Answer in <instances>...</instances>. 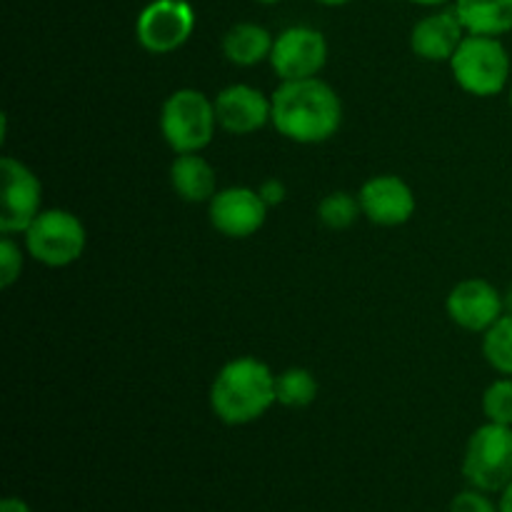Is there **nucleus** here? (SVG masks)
Listing matches in <instances>:
<instances>
[{
  "mask_svg": "<svg viewBox=\"0 0 512 512\" xmlns=\"http://www.w3.org/2000/svg\"><path fill=\"white\" fill-rule=\"evenodd\" d=\"M315 3L328 5V8H340V5H348V3H353V0H315Z\"/></svg>",
  "mask_w": 512,
  "mask_h": 512,
  "instance_id": "nucleus-29",
  "label": "nucleus"
},
{
  "mask_svg": "<svg viewBox=\"0 0 512 512\" xmlns=\"http://www.w3.org/2000/svg\"><path fill=\"white\" fill-rule=\"evenodd\" d=\"M268 205L255 188L230 185L220 188L208 203L210 225L230 240L253 238L268 220Z\"/></svg>",
  "mask_w": 512,
  "mask_h": 512,
  "instance_id": "nucleus-10",
  "label": "nucleus"
},
{
  "mask_svg": "<svg viewBox=\"0 0 512 512\" xmlns=\"http://www.w3.org/2000/svg\"><path fill=\"white\" fill-rule=\"evenodd\" d=\"M218 128L230 135H253L273 123V100L248 83H235L213 98Z\"/></svg>",
  "mask_w": 512,
  "mask_h": 512,
  "instance_id": "nucleus-13",
  "label": "nucleus"
},
{
  "mask_svg": "<svg viewBox=\"0 0 512 512\" xmlns=\"http://www.w3.org/2000/svg\"><path fill=\"white\" fill-rule=\"evenodd\" d=\"M448 512H500L498 503L490 498V493H483L478 488L460 490L453 500H450Z\"/></svg>",
  "mask_w": 512,
  "mask_h": 512,
  "instance_id": "nucleus-23",
  "label": "nucleus"
},
{
  "mask_svg": "<svg viewBox=\"0 0 512 512\" xmlns=\"http://www.w3.org/2000/svg\"><path fill=\"white\" fill-rule=\"evenodd\" d=\"M363 215L358 195L335 190L318 203V220L330 230H348Z\"/></svg>",
  "mask_w": 512,
  "mask_h": 512,
  "instance_id": "nucleus-20",
  "label": "nucleus"
},
{
  "mask_svg": "<svg viewBox=\"0 0 512 512\" xmlns=\"http://www.w3.org/2000/svg\"><path fill=\"white\" fill-rule=\"evenodd\" d=\"M503 305H505V313L512 315V283L503 290Z\"/></svg>",
  "mask_w": 512,
  "mask_h": 512,
  "instance_id": "nucleus-27",
  "label": "nucleus"
},
{
  "mask_svg": "<svg viewBox=\"0 0 512 512\" xmlns=\"http://www.w3.org/2000/svg\"><path fill=\"white\" fill-rule=\"evenodd\" d=\"M275 35L258 23H235L223 35V55L238 68H253L263 60H270Z\"/></svg>",
  "mask_w": 512,
  "mask_h": 512,
  "instance_id": "nucleus-16",
  "label": "nucleus"
},
{
  "mask_svg": "<svg viewBox=\"0 0 512 512\" xmlns=\"http://www.w3.org/2000/svg\"><path fill=\"white\" fill-rule=\"evenodd\" d=\"M273 128L300 145H318L343 125V100L323 78L283 80L270 95Z\"/></svg>",
  "mask_w": 512,
  "mask_h": 512,
  "instance_id": "nucleus-1",
  "label": "nucleus"
},
{
  "mask_svg": "<svg viewBox=\"0 0 512 512\" xmlns=\"http://www.w3.org/2000/svg\"><path fill=\"white\" fill-rule=\"evenodd\" d=\"M23 255L25 248H20L13 240V235H3L0 240V285L10 288L18 283L20 273H23Z\"/></svg>",
  "mask_w": 512,
  "mask_h": 512,
  "instance_id": "nucleus-22",
  "label": "nucleus"
},
{
  "mask_svg": "<svg viewBox=\"0 0 512 512\" xmlns=\"http://www.w3.org/2000/svg\"><path fill=\"white\" fill-rule=\"evenodd\" d=\"M360 210L365 218L380 228H398L405 225L418 210V198L413 188L400 175L383 173L373 175L360 185Z\"/></svg>",
  "mask_w": 512,
  "mask_h": 512,
  "instance_id": "nucleus-12",
  "label": "nucleus"
},
{
  "mask_svg": "<svg viewBox=\"0 0 512 512\" xmlns=\"http://www.w3.org/2000/svg\"><path fill=\"white\" fill-rule=\"evenodd\" d=\"M448 65L455 83L475 98H495L512 83L510 53L493 35L468 33Z\"/></svg>",
  "mask_w": 512,
  "mask_h": 512,
  "instance_id": "nucleus-3",
  "label": "nucleus"
},
{
  "mask_svg": "<svg viewBox=\"0 0 512 512\" xmlns=\"http://www.w3.org/2000/svg\"><path fill=\"white\" fill-rule=\"evenodd\" d=\"M465 35H468V30L460 23L455 8L435 10L413 25L410 48L418 58L430 60V63H450Z\"/></svg>",
  "mask_w": 512,
  "mask_h": 512,
  "instance_id": "nucleus-14",
  "label": "nucleus"
},
{
  "mask_svg": "<svg viewBox=\"0 0 512 512\" xmlns=\"http://www.w3.org/2000/svg\"><path fill=\"white\" fill-rule=\"evenodd\" d=\"M480 405H483V415L488 423L510 425L512 428V378L500 375L498 380H493L485 388Z\"/></svg>",
  "mask_w": 512,
  "mask_h": 512,
  "instance_id": "nucleus-21",
  "label": "nucleus"
},
{
  "mask_svg": "<svg viewBox=\"0 0 512 512\" xmlns=\"http://www.w3.org/2000/svg\"><path fill=\"white\" fill-rule=\"evenodd\" d=\"M508 100H510V110H512V83H510V95H508Z\"/></svg>",
  "mask_w": 512,
  "mask_h": 512,
  "instance_id": "nucleus-31",
  "label": "nucleus"
},
{
  "mask_svg": "<svg viewBox=\"0 0 512 512\" xmlns=\"http://www.w3.org/2000/svg\"><path fill=\"white\" fill-rule=\"evenodd\" d=\"M453 8L470 35L503 38L512 30V0H455Z\"/></svg>",
  "mask_w": 512,
  "mask_h": 512,
  "instance_id": "nucleus-17",
  "label": "nucleus"
},
{
  "mask_svg": "<svg viewBox=\"0 0 512 512\" xmlns=\"http://www.w3.org/2000/svg\"><path fill=\"white\" fill-rule=\"evenodd\" d=\"M258 193H260V198L265 200V205H268V208H275V205L283 203L288 190H285V185L280 183L278 178H268L263 185H260Z\"/></svg>",
  "mask_w": 512,
  "mask_h": 512,
  "instance_id": "nucleus-24",
  "label": "nucleus"
},
{
  "mask_svg": "<svg viewBox=\"0 0 512 512\" xmlns=\"http://www.w3.org/2000/svg\"><path fill=\"white\" fill-rule=\"evenodd\" d=\"M255 3H260V5H275V3H280V0H255Z\"/></svg>",
  "mask_w": 512,
  "mask_h": 512,
  "instance_id": "nucleus-30",
  "label": "nucleus"
},
{
  "mask_svg": "<svg viewBox=\"0 0 512 512\" xmlns=\"http://www.w3.org/2000/svg\"><path fill=\"white\" fill-rule=\"evenodd\" d=\"M320 385L308 368H288L275 375V395L278 405L290 410H303L318 400Z\"/></svg>",
  "mask_w": 512,
  "mask_h": 512,
  "instance_id": "nucleus-18",
  "label": "nucleus"
},
{
  "mask_svg": "<svg viewBox=\"0 0 512 512\" xmlns=\"http://www.w3.org/2000/svg\"><path fill=\"white\" fill-rule=\"evenodd\" d=\"M88 245L83 220L63 208L40 210L38 218L23 233V248L38 263L48 268H68Z\"/></svg>",
  "mask_w": 512,
  "mask_h": 512,
  "instance_id": "nucleus-6",
  "label": "nucleus"
},
{
  "mask_svg": "<svg viewBox=\"0 0 512 512\" xmlns=\"http://www.w3.org/2000/svg\"><path fill=\"white\" fill-rule=\"evenodd\" d=\"M483 355L490 368L512 378V315L505 313L483 333Z\"/></svg>",
  "mask_w": 512,
  "mask_h": 512,
  "instance_id": "nucleus-19",
  "label": "nucleus"
},
{
  "mask_svg": "<svg viewBox=\"0 0 512 512\" xmlns=\"http://www.w3.org/2000/svg\"><path fill=\"white\" fill-rule=\"evenodd\" d=\"M445 310L458 328L483 335L505 315L503 293L490 280H460L445 298Z\"/></svg>",
  "mask_w": 512,
  "mask_h": 512,
  "instance_id": "nucleus-11",
  "label": "nucleus"
},
{
  "mask_svg": "<svg viewBox=\"0 0 512 512\" xmlns=\"http://www.w3.org/2000/svg\"><path fill=\"white\" fill-rule=\"evenodd\" d=\"M410 3H415V5H425V8H438V5L450 3V0H410ZM453 3H455V0H453Z\"/></svg>",
  "mask_w": 512,
  "mask_h": 512,
  "instance_id": "nucleus-28",
  "label": "nucleus"
},
{
  "mask_svg": "<svg viewBox=\"0 0 512 512\" xmlns=\"http://www.w3.org/2000/svg\"><path fill=\"white\" fill-rule=\"evenodd\" d=\"M270 68L283 80L318 78L320 70L328 63V40L320 30L310 25H290L283 33L275 35L270 50Z\"/></svg>",
  "mask_w": 512,
  "mask_h": 512,
  "instance_id": "nucleus-8",
  "label": "nucleus"
},
{
  "mask_svg": "<svg viewBox=\"0 0 512 512\" xmlns=\"http://www.w3.org/2000/svg\"><path fill=\"white\" fill-rule=\"evenodd\" d=\"M0 512H33V508H30L23 498L8 495V498H3V503H0Z\"/></svg>",
  "mask_w": 512,
  "mask_h": 512,
  "instance_id": "nucleus-25",
  "label": "nucleus"
},
{
  "mask_svg": "<svg viewBox=\"0 0 512 512\" xmlns=\"http://www.w3.org/2000/svg\"><path fill=\"white\" fill-rule=\"evenodd\" d=\"M170 185L185 203H210L218 193V173L200 153H178L170 163Z\"/></svg>",
  "mask_w": 512,
  "mask_h": 512,
  "instance_id": "nucleus-15",
  "label": "nucleus"
},
{
  "mask_svg": "<svg viewBox=\"0 0 512 512\" xmlns=\"http://www.w3.org/2000/svg\"><path fill=\"white\" fill-rule=\"evenodd\" d=\"M3 175V210H0V230L3 235H18L28 230V225L43 210V185L40 178L20 163L13 155L0 160Z\"/></svg>",
  "mask_w": 512,
  "mask_h": 512,
  "instance_id": "nucleus-9",
  "label": "nucleus"
},
{
  "mask_svg": "<svg viewBox=\"0 0 512 512\" xmlns=\"http://www.w3.org/2000/svg\"><path fill=\"white\" fill-rule=\"evenodd\" d=\"M463 478L470 488L483 493L500 495L505 485L512 483V428L510 425L488 423L473 430L465 443Z\"/></svg>",
  "mask_w": 512,
  "mask_h": 512,
  "instance_id": "nucleus-5",
  "label": "nucleus"
},
{
  "mask_svg": "<svg viewBox=\"0 0 512 512\" xmlns=\"http://www.w3.org/2000/svg\"><path fill=\"white\" fill-rule=\"evenodd\" d=\"M273 405L275 373L253 355L228 360L210 385V410L225 425H250Z\"/></svg>",
  "mask_w": 512,
  "mask_h": 512,
  "instance_id": "nucleus-2",
  "label": "nucleus"
},
{
  "mask_svg": "<svg viewBox=\"0 0 512 512\" xmlns=\"http://www.w3.org/2000/svg\"><path fill=\"white\" fill-rule=\"evenodd\" d=\"M195 30V10L188 0H153L135 20L140 48L153 55H168L183 48Z\"/></svg>",
  "mask_w": 512,
  "mask_h": 512,
  "instance_id": "nucleus-7",
  "label": "nucleus"
},
{
  "mask_svg": "<svg viewBox=\"0 0 512 512\" xmlns=\"http://www.w3.org/2000/svg\"><path fill=\"white\" fill-rule=\"evenodd\" d=\"M218 130L213 98L198 88H180L165 98L160 108V133L170 150L203 153Z\"/></svg>",
  "mask_w": 512,
  "mask_h": 512,
  "instance_id": "nucleus-4",
  "label": "nucleus"
},
{
  "mask_svg": "<svg viewBox=\"0 0 512 512\" xmlns=\"http://www.w3.org/2000/svg\"><path fill=\"white\" fill-rule=\"evenodd\" d=\"M498 508H500V512H512V483L505 485V488L500 490Z\"/></svg>",
  "mask_w": 512,
  "mask_h": 512,
  "instance_id": "nucleus-26",
  "label": "nucleus"
}]
</instances>
